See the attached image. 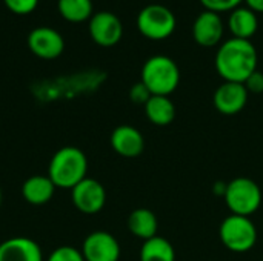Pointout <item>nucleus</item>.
<instances>
[{"instance_id": "f257e3e1", "label": "nucleus", "mask_w": 263, "mask_h": 261, "mask_svg": "<svg viewBox=\"0 0 263 261\" xmlns=\"http://www.w3.org/2000/svg\"><path fill=\"white\" fill-rule=\"evenodd\" d=\"M216 68L225 82L243 83L257 69V51L248 38H227L217 49Z\"/></svg>"}, {"instance_id": "f03ea898", "label": "nucleus", "mask_w": 263, "mask_h": 261, "mask_svg": "<svg viewBox=\"0 0 263 261\" xmlns=\"http://www.w3.org/2000/svg\"><path fill=\"white\" fill-rule=\"evenodd\" d=\"M88 158L85 152L76 146L60 148L51 158L48 166V177L55 188L72 189L86 178Z\"/></svg>"}, {"instance_id": "7ed1b4c3", "label": "nucleus", "mask_w": 263, "mask_h": 261, "mask_svg": "<svg viewBox=\"0 0 263 261\" xmlns=\"http://www.w3.org/2000/svg\"><path fill=\"white\" fill-rule=\"evenodd\" d=\"M153 95H168L176 91L180 82L179 65L168 55L149 57L142 68V78Z\"/></svg>"}, {"instance_id": "20e7f679", "label": "nucleus", "mask_w": 263, "mask_h": 261, "mask_svg": "<svg viewBox=\"0 0 263 261\" xmlns=\"http://www.w3.org/2000/svg\"><path fill=\"white\" fill-rule=\"evenodd\" d=\"M223 200L231 214L251 217L262 205V191L254 180L248 177H237L228 182Z\"/></svg>"}, {"instance_id": "39448f33", "label": "nucleus", "mask_w": 263, "mask_h": 261, "mask_svg": "<svg viewBox=\"0 0 263 261\" xmlns=\"http://www.w3.org/2000/svg\"><path fill=\"white\" fill-rule=\"evenodd\" d=\"M219 237L228 251L245 254L250 252L257 243V228L250 217L231 214L220 223Z\"/></svg>"}, {"instance_id": "423d86ee", "label": "nucleus", "mask_w": 263, "mask_h": 261, "mask_svg": "<svg viewBox=\"0 0 263 261\" xmlns=\"http://www.w3.org/2000/svg\"><path fill=\"white\" fill-rule=\"evenodd\" d=\"M177 18L171 8L162 3H149L143 6L137 15L139 31L154 40L166 38L176 29Z\"/></svg>"}, {"instance_id": "0eeeda50", "label": "nucleus", "mask_w": 263, "mask_h": 261, "mask_svg": "<svg viewBox=\"0 0 263 261\" xmlns=\"http://www.w3.org/2000/svg\"><path fill=\"white\" fill-rule=\"evenodd\" d=\"M71 200L77 211L86 215H94L103 209L106 203V191L100 182L86 177L71 189Z\"/></svg>"}, {"instance_id": "6e6552de", "label": "nucleus", "mask_w": 263, "mask_h": 261, "mask_svg": "<svg viewBox=\"0 0 263 261\" xmlns=\"http://www.w3.org/2000/svg\"><path fill=\"white\" fill-rule=\"evenodd\" d=\"M82 255L85 261H119L120 245L112 234L94 231L83 240Z\"/></svg>"}, {"instance_id": "1a4fd4ad", "label": "nucleus", "mask_w": 263, "mask_h": 261, "mask_svg": "<svg viewBox=\"0 0 263 261\" xmlns=\"http://www.w3.org/2000/svg\"><path fill=\"white\" fill-rule=\"evenodd\" d=\"M248 89L239 82H223L213 95V103L216 109L223 115L239 114L248 102Z\"/></svg>"}, {"instance_id": "9d476101", "label": "nucleus", "mask_w": 263, "mask_h": 261, "mask_svg": "<svg viewBox=\"0 0 263 261\" xmlns=\"http://www.w3.org/2000/svg\"><path fill=\"white\" fill-rule=\"evenodd\" d=\"M89 34L100 46H114L123 34L120 18L109 11H100L89 18Z\"/></svg>"}, {"instance_id": "9b49d317", "label": "nucleus", "mask_w": 263, "mask_h": 261, "mask_svg": "<svg viewBox=\"0 0 263 261\" xmlns=\"http://www.w3.org/2000/svg\"><path fill=\"white\" fill-rule=\"evenodd\" d=\"M28 46L31 52L43 60L57 58L65 49V40L52 28L40 26L29 32L28 35Z\"/></svg>"}, {"instance_id": "f8f14e48", "label": "nucleus", "mask_w": 263, "mask_h": 261, "mask_svg": "<svg viewBox=\"0 0 263 261\" xmlns=\"http://www.w3.org/2000/svg\"><path fill=\"white\" fill-rule=\"evenodd\" d=\"M193 35L202 46H214L223 35V20L217 11L203 9L193 23Z\"/></svg>"}, {"instance_id": "ddd939ff", "label": "nucleus", "mask_w": 263, "mask_h": 261, "mask_svg": "<svg viewBox=\"0 0 263 261\" xmlns=\"http://www.w3.org/2000/svg\"><path fill=\"white\" fill-rule=\"evenodd\" d=\"M111 146L114 152L125 158L139 157L145 149V138L139 129L129 125L117 126L111 134Z\"/></svg>"}, {"instance_id": "4468645a", "label": "nucleus", "mask_w": 263, "mask_h": 261, "mask_svg": "<svg viewBox=\"0 0 263 261\" xmlns=\"http://www.w3.org/2000/svg\"><path fill=\"white\" fill-rule=\"evenodd\" d=\"M0 261H43V254L32 238L11 237L0 243Z\"/></svg>"}, {"instance_id": "2eb2a0df", "label": "nucleus", "mask_w": 263, "mask_h": 261, "mask_svg": "<svg viewBox=\"0 0 263 261\" xmlns=\"http://www.w3.org/2000/svg\"><path fill=\"white\" fill-rule=\"evenodd\" d=\"M55 186L48 175H32L22 185L23 198L34 206H42L48 203L54 195Z\"/></svg>"}, {"instance_id": "dca6fc26", "label": "nucleus", "mask_w": 263, "mask_h": 261, "mask_svg": "<svg viewBox=\"0 0 263 261\" xmlns=\"http://www.w3.org/2000/svg\"><path fill=\"white\" fill-rule=\"evenodd\" d=\"M126 225H128L129 232L136 238H140L143 242L156 237L157 235V229H159V222H157L156 214L153 211L146 209V208L134 209L129 214Z\"/></svg>"}, {"instance_id": "f3484780", "label": "nucleus", "mask_w": 263, "mask_h": 261, "mask_svg": "<svg viewBox=\"0 0 263 261\" xmlns=\"http://www.w3.org/2000/svg\"><path fill=\"white\" fill-rule=\"evenodd\" d=\"M228 26L233 32V37L239 38H248L257 31L259 20L256 15V11L250 6H236L228 18Z\"/></svg>"}, {"instance_id": "a211bd4d", "label": "nucleus", "mask_w": 263, "mask_h": 261, "mask_svg": "<svg viewBox=\"0 0 263 261\" xmlns=\"http://www.w3.org/2000/svg\"><path fill=\"white\" fill-rule=\"evenodd\" d=\"M148 120L156 126H168L176 118V106L168 95H151L145 105Z\"/></svg>"}, {"instance_id": "6ab92c4d", "label": "nucleus", "mask_w": 263, "mask_h": 261, "mask_svg": "<svg viewBox=\"0 0 263 261\" xmlns=\"http://www.w3.org/2000/svg\"><path fill=\"white\" fill-rule=\"evenodd\" d=\"M140 261H176V251L166 238L156 235L143 242Z\"/></svg>"}, {"instance_id": "aec40b11", "label": "nucleus", "mask_w": 263, "mask_h": 261, "mask_svg": "<svg viewBox=\"0 0 263 261\" xmlns=\"http://www.w3.org/2000/svg\"><path fill=\"white\" fill-rule=\"evenodd\" d=\"M57 8L60 15L71 23H82L92 17L91 0H59Z\"/></svg>"}, {"instance_id": "412c9836", "label": "nucleus", "mask_w": 263, "mask_h": 261, "mask_svg": "<svg viewBox=\"0 0 263 261\" xmlns=\"http://www.w3.org/2000/svg\"><path fill=\"white\" fill-rule=\"evenodd\" d=\"M48 261H85V258L82 251L72 246H60L49 254Z\"/></svg>"}, {"instance_id": "4be33fe9", "label": "nucleus", "mask_w": 263, "mask_h": 261, "mask_svg": "<svg viewBox=\"0 0 263 261\" xmlns=\"http://www.w3.org/2000/svg\"><path fill=\"white\" fill-rule=\"evenodd\" d=\"M3 2L11 12L18 15H26L32 12L39 5V0H3Z\"/></svg>"}, {"instance_id": "5701e85b", "label": "nucleus", "mask_w": 263, "mask_h": 261, "mask_svg": "<svg viewBox=\"0 0 263 261\" xmlns=\"http://www.w3.org/2000/svg\"><path fill=\"white\" fill-rule=\"evenodd\" d=\"M151 91L146 88V85L140 80V82H137V83H134L133 86H131V89H129V98L134 102V103H137V105H146V102L151 98Z\"/></svg>"}, {"instance_id": "b1692460", "label": "nucleus", "mask_w": 263, "mask_h": 261, "mask_svg": "<svg viewBox=\"0 0 263 261\" xmlns=\"http://www.w3.org/2000/svg\"><path fill=\"white\" fill-rule=\"evenodd\" d=\"M206 9H213V11H225V9H234L236 6H239V3L242 0H200Z\"/></svg>"}, {"instance_id": "393cba45", "label": "nucleus", "mask_w": 263, "mask_h": 261, "mask_svg": "<svg viewBox=\"0 0 263 261\" xmlns=\"http://www.w3.org/2000/svg\"><path fill=\"white\" fill-rule=\"evenodd\" d=\"M243 85L248 89V92H253V94H260V92H263V72H260L259 69H256L243 82Z\"/></svg>"}, {"instance_id": "a878e982", "label": "nucleus", "mask_w": 263, "mask_h": 261, "mask_svg": "<svg viewBox=\"0 0 263 261\" xmlns=\"http://www.w3.org/2000/svg\"><path fill=\"white\" fill-rule=\"evenodd\" d=\"M227 186H228V183H227V182H216V183L213 185V192H214L216 195L223 197V195H225V192H227Z\"/></svg>"}, {"instance_id": "bb28decb", "label": "nucleus", "mask_w": 263, "mask_h": 261, "mask_svg": "<svg viewBox=\"0 0 263 261\" xmlns=\"http://www.w3.org/2000/svg\"><path fill=\"white\" fill-rule=\"evenodd\" d=\"M247 3L254 11H263V0H247Z\"/></svg>"}, {"instance_id": "cd10ccee", "label": "nucleus", "mask_w": 263, "mask_h": 261, "mask_svg": "<svg viewBox=\"0 0 263 261\" xmlns=\"http://www.w3.org/2000/svg\"><path fill=\"white\" fill-rule=\"evenodd\" d=\"M0 206H2V189H0Z\"/></svg>"}]
</instances>
